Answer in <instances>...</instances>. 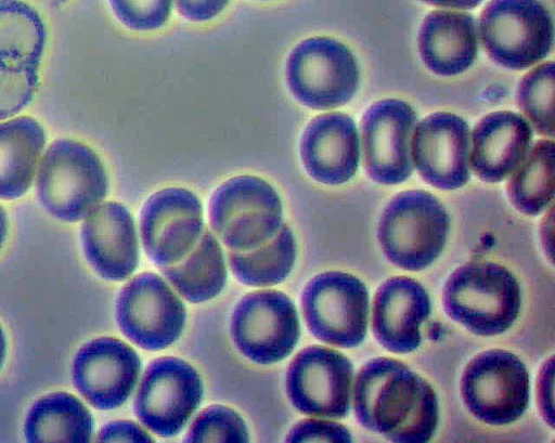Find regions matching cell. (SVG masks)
I'll use <instances>...</instances> for the list:
<instances>
[{"mask_svg":"<svg viewBox=\"0 0 555 443\" xmlns=\"http://www.w3.org/2000/svg\"><path fill=\"white\" fill-rule=\"evenodd\" d=\"M352 399L359 424L391 442H428L436 432L439 406L435 390L398 360L375 357L362 365Z\"/></svg>","mask_w":555,"mask_h":443,"instance_id":"cell-1","label":"cell"},{"mask_svg":"<svg viewBox=\"0 0 555 443\" xmlns=\"http://www.w3.org/2000/svg\"><path fill=\"white\" fill-rule=\"evenodd\" d=\"M447 315L470 333L491 337L503 334L516 321L521 292L515 275L505 266L483 261L457 268L442 290Z\"/></svg>","mask_w":555,"mask_h":443,"instance_id":"cell-2","label":"cell"},{"mask_svg":"<svg viewBox=\"0 0 555 443\" xmlns=\"http://www.w3.org/2000/svg\"><path fill=\"white\" fill-rule=\"evenodd\" d=\"M107 191L106 170L91 147L72 139L49 146L38 170L37 195L51 216L76 222L100 205Z\"/></svg>","mask_w":555,"mask_h":443,"instance_id":"cell-3","label":"cell"},{"mask_svg":"<svg viewBox=\"0 0 555 443\" xmlns=\"http://www.w3.org/2000/svg\"><path fill=\"white\" fill-rule=\"evenodd\" d=\"M450 227L443 205L433 194L410 190L397 194L384 208L377 238L395 265L421 271L442 252Z\"/></svg>","mask_w":555,"mask_h":443,"instance_id":"cell-4","label":"cell"},{"mask_svg":"<svg viewBox=\"0 0 555 443\" xmlns=\"http://www.w3.org/2000/svg\"><path fill=\"white\" fill-rule=\"evenodd\" d=\"M47 39L46 23L34 6L23 0H0V120L33 101Z\"/></svg>","mask_w":555,"mask_h":443,"instance_id":"cell-5","label":"cell"},{"mask_svg":"<svg viewBox=\"0 0 555 443\" xmlns=\"http://www.w3.org/2000/svg\"><path fill=\"white\" fill-rule=\"evenodd\" d=\"M209 220L227 247L249 250L278 233L283 222V205L266 180L250 174L236 175L211 195Z\"/></svg>","mask_w":555,"mask_h":443,"instance_id":"cell-6","label":"cell"},{"mask_svg":"<svg viewBox=\"0 0 555 443\" xmlns=\"http://www.w3.org/2000/svg\"><path fill=\"white\" fill-rule=\"evenodd\" d=\"M352 52L336 39L317 36L300 41L289 53L285 79L297 101L312 109L348 103L359 86Z\"/></svg>","mask_w":555,"mask_h":443,"instance_id":"cell-7","label":"cell"},{"mask_svg":"<svg viewBox=\"0 0 555 443\" xmlns=\"http://www.w3.org/2000/svg\"><path fill=\"white\" fill-rule=\"evenodd\" d=\"M479 32L492 61L525 69L552 50L554 25L540 0H491L480 14Z\"/></svg>","mask_w":555,"mask_h":443,"instance_id":"cell-8","label":"cell"},{"mask_svg":"<svg viewBox=\"0 0 555 443\" xmlns=\"http://www.w3.org/2000/svg\"><path fill=\"white\" fill-rule=\"evenodd\" d=\"M460 390L465 406L477 419L491 426L508 425L528 407L529 373L514 353L491 349L468 362Z\"/></svg>","mask_w":555,"mask_h":443,"instance_id":"cell-9","label":"cell"},{"mask_svg":"<svg viewBox=\"0 0 555 443\" xmlns=\"http://www.w3.org/2000/svg\"><path fill=\"white\" fill-rule=\"evenodd\" d=\"M301 309L310 333L327 344L354 348L366 336L369 291L349 273L314 276L304 288Z\"/></svg>","mask_w":555,"mask_h":443,"instance_id":"cell-10","label":"cell"},{"mask_svg":"<svg viewBox=\"0 0 555 443\" xmlns=\"http://www.w3.org/2000/svg\"><path fill=\"white\" fill-rule=\"evenodd\" d=\"M230 331L244 356L268 365L291 354L299 338V320L293 301L284 292L258 290L238 301Z\"/></svg>","mask_w":555,"mask_h":443,"instance_id":"cell-11","label":"cell"},{"mask_svg":"<svg viewBox=\"0 0 555 443\" xmlns=\"http://www.w3.org/2000/svg\"><path fill=\"white\" fill-rule=\"evenodd\" d=\"M185 308L169 285L154 273H141L120 290L116 320L121 333L151 351L165 349L181 335Z\"/></svg>","mask_w":555,"mask_h":443,"instance_id":"cell-12","label":"cell"},{"mask_svg":"<svg viewBox=\"0 0 555 443\" xmlns=\"http://www.w3.org/2000/svg\"><path fill=\"white\" fill-rule=\"evenodd\" d=\"M202 396L203 383L195 368L181 359L164 356L146 367L133 409L147 429L168 438L181 431Z\"/></svg>","mask_w":555,"mask_h":443,"instance_id":"cell-13","label":"cell"},{"mask_svg":"<svg viewBox=\"0 0 555 443\" xmlns=\"http://www.w3.org/2000/svg\"><path fill=\"white\" fill-rule=\"evenodd\" d=\"M353 366L343 353L322 346L302 349L286 372V392L302 414L344 418L351 401Z\"/></svg>","mask_w":555,"mask_h":443,"instance_id":"cell-14","label":"cell"},{"mask_svg":"<svg viewBox=\"0 0 555 443\" xmlns=\"http://www.w3.org/2000/svg\"><path fill=\"white\" fill-rule=\"evenodd\" d=\"M199 198L184 187H165L149 197L140 212V233L147 257L159 266L183 259L203 234Z\"/></svg>","mask_w":555,"mask_h":443,"instance_id":"cell-15","label":"cell"},{"mask_svg":"<svg viewBox=\"0 0 555 443\" xmlns=\"http://www.w3.org/2000/svg\"><path fill=\"white\" fill-rule=\"evenodd\" d=\"M416 115L410 104L385 99L372 104L361 120L363 164L379 184L405 181L413 171L411 141Z\"/></svg>","mask_w":555,"mask_h":443,"instance_id":"cell-16","label":"cell"},{"mask_svg":"<svg viewBox=\"0 0 555 443\" xmlns=\"http://www.w3.org/2000/svg\"><path fill=\"white\" fill-rule=\"evenodd\" d=\"M414 165L428 184L455 190L470 177V131L457 115L440 112L424 118L412 134Z\"/></svg>","mask_w":555,"mask_h":443,"instance_id":"cell-17","label":"cell"},{"mask_svg":"<svg viewBox=\"0 0 555 443\" xmlns=\"http://www.w3.org/2000/svg\"><path fill=\"white\" fill-rule=\"evenodd\" d=\"M137 352L113 337L95 338L80 348L73 363V381L95 408L114 409L131 394L140 373Z\"/></svg>","mask_w":555,"mask_h":443,"instance_id":"cell-18","label":"cell"},{"mask_svg":"<svg viewBox=\"0 0 555 443\" xmlns=\"http://www.w3.org/2000/svg\"><path fill=\"white\" fill-rule=\"evenodd\" d=\"M431 310L424 286L408 276L386 279L377 289L372 307V329L376 340L392 353H409L422 341L421 327Z\"/></svg>","mask_w":555,"mask_h":443,"instance_id":"cell-19","label":"cell"},{"mask_svg":"<svg viewBox=\"0 0 555 443\" xmlns=\"http://www.w3.org/2000/svg\"><path fill=\"white\" fill-rule=\"evenodd\" d=\"M86 258L107 281H122L137 269L138 237L129 210L116 201L98 205L81 226Z\"/></svg>","mask_w":555,"mask_h":443,"instance_id":"cell-20","label":"cell"},{"mask_svg":"<svg viewBox=\"0 0 555 443\" xmlns=\"http://www.w3.org/2000/svg\"><path fill=\"white\" fill-rule=\"evenodd\" d=\"M299 152L307 173L326 185L349 181L359 164L360 145L356 123L346 114L326 113L309 121Z\"/></svg>","mask_w":555,"mask_h":443,"instance_id":"cell-21","label":"cell"},{"mask_svg":"<svg viewBox=\"0 0 555 443\" xmlns=\"http://www.w3.org/2000/svg\"><path fill=\"white\" fill-rule=\"evenodd\" d=\"M532 140L528 121L509 110L482 117L473 131L472 167L489 183L504 180L526 157Z\"/></svg>","mask_w":555,"mask_h":443,"instance_id":"cell-22","label":"cell"},{"mask_svg":"<svg viewBox=\"0 0 555 443\" xmlns=\"http://www.w3.org/2000/svg\"><path fill=\"white\" fill-rule=\"evenodd\" d=\"M418 51L425 65L440 76L465 71L478 52V30L470 14L437 10L423 21Z\"/></svg>","mask_w":555,"mask_h":443,"instance_id":"cell-23","label":"cell"},{"mask_svg":"<svg viewBox=\"0 0 555 443\" xmlns=\"http://www.w3.org/2000/svg\"><path fill=\"white\" fill-rule=\"evenodd\" d=\"M46 132L31 117L0 122V198L15 199L31 185Z\"/></svg>","mask_w":555,"mask_h":443,"instance_id":"cell-24","label":"cell"},{"mask_svg":"<svg viewBox=\"0 0 555 443\" xmlns=\"http://www.w3.org/2000/svg\"><path fill=\"white\" fill-rule=\"evenodd\" d=\"M28 442H89L93 419L73 394L55 392L34 403L25 420Z\"/></svg>","mask_w":555,"mask_h":443,"instance_id":"cell-25","label":"cell"},{"mask_svg":"<svg viewBox=\"0 0 555 443\" xmlns=\"http://www.w3.org/2000/svg\"><path fill=\"white\" fill-rule=\"evenodd\" d=\"M160 270L183 298L195 303L218 296L227 282L223 253L209 230L183 259Z\"/></svg>","mask_w":555,"mask_h":443,"instance_id":"cell-26","label":"cell"},{"mask_svg":"<svg viewBox=\"0 0 555 443\" xmlns=\"http://www.w3.org/2000/svg\"><path fill=\"white\" fill-rule=\"evenodd\" d=\"M296 240L286 224L262 245L244 251L228 253L235 277L243 284L264 287L283 282L291 273L296 260Z\"/></svg>","mask_w":555,"mask_h":443,"instance_id":"cell-27","label":"cell"},{"mask_svg":"<svg viewBox=\"0 0 555 443\" xmlns=\"http://www.w3.org/2000/svg\"><path fill=\"white\" fill-rule=\"evenodd\" d=\"M507 183L513 206L527 216H537L554 197V143L539 140L514 170Z\"/></svg>","mask_w":555,"mask_h":443,"instance_id":"cell-28","label":"cell"},{"mask_svg":"<svg viewBox=\"0 0 555 443\" xmlns=\"http://www.w3.org/2000/svg\"><path fill=\"white\" fill-rule=\"evenodd\" d=\"M554 63H543L528 71L519 82V108L542 135H554Z\"/></svg>","mask_w":555,"mask_h":443,"instance_id":"cell-29","label":"cell"},{"mask_svg":"<svg viewBox=\"0 0 555 443\" xmlns=\"http://www.w3.org/2000/svg\"><path fill=\"white\" fill-rule=\"evenodd\" d=\"M248 430L242 417L223 405H211L194 419L185 442H248Z\"/></svg>","mask_w":555,"mask_h":443,"instance_id":"cell-30","label":"cell"},{"mask_svg":"<svg viewBox=\"0 0 555 443\" xmlns=\"http://www.w3.org/2000/svg\"><path fill=\"white\" fill-rule=\"evenodd\" d=\"M117 19L126 27L149 31L160 28L168 21L172 0H108Z\"/></svg>","mask_w":555,"mask_h":443,"instance_id":"cell-31","label":"cell"},{"mask_svg":"<svg viewBox=\"0 0 555 443\" xmlns=\"http://www.w3.org/2000/svg\"><path fill=\"white\" fill-rule=\"evenodd\" d=\"M287 442H351L349 430L341 424L323 419H304L286 437Z\"/></svg>","mask_w":555,"mask_h":443,"instance_id":"cell-32","label":"cell"},{"mask_svg":"<svg viewBox=\"0 0 555 443\" xmlns=\"http://www.w3.org/2000/svg\"><path fill=\"white\" fill-rule=\"evenodd\" d=\"M101 442H152L153 439L138 424L130 420H116L105 425L99 432Z\"/></svg>","mask_w":555,"mask_h":443,"instance_id":"cell-33","label":"cell"},{"mask_svg":"<svg viewBox=\"0 0 555 443\" xmlns=\"http://www.w3.org/2000/svg\"><path fill=\"white\" fill-rule=\"evenodd\" d=\"M230 0H176L179 13L192 22H205L219 15Z\"/></svg>","mask_w":555,"mask_h":443,"instance_id":"cell-34","label":"cell"},{"mask_svg":"<svg viewBox=\"0 0 555 443\" xmlns=\"http://www.w3.org/2000/svg\"><path fill=\"white\" fill-rule=\"evenodd\" d=\"M538 402L545 421L553 427V357L543 365L538 381Z\"/></svg>","mask_w":555,"mask_h":443,"instance_id":"cell-35","label":"cell"},{"mask_svg":"<svg viewBox=\"0 0 555 443\" xmlns=\"http://www.w3.org/2000/svg\"><path fill=\"white\" fill-rule=\"evenodd\" d=\"M441 8L469 10L477 6L482 0H418Z\"/></svg>","mask_w":555,"mask_h":443,"instance_id":"cell-36","label":"cell"},{"mask_svg":"<svg viewBox=\"0 0 555 443\" xmlns=\"http://www.w3.org/2000/svg\"><path fill=\"white\" fill-rule=\"evenodd\" d=\"M7 233H8V217H7L4 209L0 205V248L2 247V245L5 240Z\"/></svg>","mask_w":555,"mask_h":443,"instance_id":"cell-37","label":"cell"},{"mask_svg":"<svg viewBox=\"0 0 555 443\" xmlns=\"http://www.w3.org/2000/svg\"><path fill=\"white\" fill-rule=\"evenodd\" d=\"M5 352H7V342H5V336L4 333L0 326V368L4 362L5 359Z\"/></svg>","mask_w":555,"mask_h":443,"instance_id":"cell-38","label":"cell"}]
</instances>
